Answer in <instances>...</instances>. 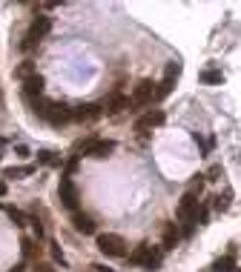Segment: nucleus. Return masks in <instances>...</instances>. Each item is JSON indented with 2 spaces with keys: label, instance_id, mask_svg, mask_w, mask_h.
<instances>
[{
  "label": "nucleus",
  "instance_id": "f8f14e48",
  "mask_svg": "<svg viewBox=\"0 0 241 272\" xmlns=\"http://www.w3.org/2000/svg\"><path fill=\"white\" fill-rule=\"evenodd\" d=\"M124 109H129V97L118 95V92L104 100V112H107V115H118V112H124Z\"/></svg>",
  "mask_w": 241,
  "mask_h": 272
},
{
  "label": "nucleus",
  "instance_id": "4468645a",
  "mask_svg": "<svg viewBox=\"0 0 241 272\" xmlns=\"http://www.w3.org/2000/svg\"><path fill=\"white\" fill-rule=\"evenodd\" d=\"M161 241H164V249H175V244L181 241V232L175 224H167L164 227V232H161Z\"/></svg>",
  "mask_w": 241,
  "mask_h": 272
},
{
  "label": "nucleus",
  "instance_id": "423d86ee",
  "mask_svg": "<svg viewBox=\"0 0 241 272\" xmlns=\"http://www.w3.org/2000/svg\"><path fill=\"white\" fill-rule=\"evenodd\" d=\"M178 75H181V63L178 61L167 63V69H164V80H161L158 89H155V100H161V97L170 95L172 86H175V80H178Z\"/></svg>",
  "mask_w": 241,
  "mask_h": 272
},
{
  "label": "nucleus",
  "instance_id": "5701e85b",
  "mask_svg": "<svg viewBox=\"0 0 241 272\" xmlns=\"http://www.w3.org/2000/svg\"><path fill=\"white\" fill-rule=\"evenodd\" d=\"M9 218L15 221L18 227H26V224H29V218H26V215H23L20 209H9Z\"/></svg>",
  "mask_w": 241,
  "mask_h": 272
},
{
  "label": "nucleus",
  "instance_id": "ddd939ff",
  "mask_svg": "<svg viewBox=\"0 0 241 272\" xmlns=\"http://www.w3.org/2000/svg\"><path fill=\"white\" fill-rule=\"evenodd\" d=\"M72 224H75V229L83 232V235H92V232H95V221H92L89 215H83V212H72Z\"/></svg>",
  "mask_w": 241,
  "mask_h": 272
},
{
  "label": "nucleus",
  "instance_id": "1a4fd4ad",
  "mask_svg": "<svg viewBox=\"0 0 241 272\" xmlns=\"http://www.w3.org/2000/svg\"><path fill=\"white\" fill-rule=\"evenodd\" d=\"M101 115H104V106H95V103H86V106H78V109H72V121H98Z\"/></svg>",
  "mask_w": 241,
  "mask_h": 272
},
{
  "label": "nucleus",
  "instance_id": "f03ea898",
  "mask_svg": "<svg viewBox=\"0 0 241 272\" xmlns=\"http://www.w3.org/2000/svg\"><path fill=\"white\" fill-rule=\"evenodd\" d=\"M129 263L143 266V269H158L161 266V249H155V246H150V244H141L129 255Z\"/></svg>",
  "mask_w": 241,
  "mask_h": 272
},
{
  "label": "nucleus",
  "instance_id": "b1692460",
  "mask_svg": "<svg viewBox=\"0 0 241 272\" xmlns=\"http://www.w3.org/2000/svg\"><path fill=\"white\" fill-rule=\"evenodd\" d=\"M218 175H221V167L215 164V167L210 169V172H207V181H218Z\"/></svg>",
  "mask_w": 241,
  "mask_h": 272
},
{
  "label": "nucleus",
  "instance_id": "20e7f679",
  "mask_svg": "<svg viewBox=\"0 0 241 272\" xmlns=\"http://www.w3.org/2000/svg\"><path fill=\"white\" fill-rule=\"evenodd\" d=\"M75 149L83 152V155H89V158H107L109 152L115 149V143H112V141H101V138H86V141L75 143Z\"/></svg>",
  "mask_w": 241,
  "mask_h": 272
},
{
  "label": "nucleus",
  "instance_id": "aec40b11",
  "mask_svg": "<svg viewBox=\"0 0 241 272\" xmlns=\"http://www.w3.org/2000/svg\"><path fill=\"white\" fill-rule=\"evenodd\" d=\"M37 160L46 164V167H58L61 164V158H55V152H37Z\"/></svg>",
  "mask_w": 241,
  "mask_h": 272
},
{
  "label": "nucleus",
  "instance_id": "f257e3e1",
  "mask_svg": "<svg viewBox=\"0 0 241 272\" xmlns=\"http://www.w3.org/2000/svg\"><path fill=\"white\" fill-rule=\"evenodd\" d=\"M178 221L184 224V235H192V229H196V224H198V201H196V195L184 192V198H181V203H178Z\"/></svg>",
  "mask_w": 241,
  "mask_h": 272
},
{
  "label": "nucleus",
  "instance_id": "c85d7f7f",
  "mask_svg": "<svg viewBox=\"0 0 241 272\" xmlns=\"http://www.w3.org/2000/svg\"><path fill=\"white\" fill-rule=\"evenodd\" d=\"M3 195H6V184H3V181H0V198H3Z\"/></svg>",
  "mask_w": 241,
  "mask_h": 272
},
{
  "label": "nucleus",
  "instance_id": "a878e982",
  "mask_svg": "<svg viewBox=\"0 0 241 272\" xmlns=\"http://www.w3.org/2000/svg\"><path fill=\"white\" fill-rule=\"evenodd\" d=\"M35 272H55V269L49 266V263H37V266H35Z\"/></svg>",
  "mask_w": 241,
  "mask_h": 272
},
{
  "label": "nucleus",
  "instance_id": "4be33fe9",
  "mask_svg": "<svg viewBox=\"0 0 241 272\" xmlns=\"http://www.w3.org/2000/svg\"><path fill=\"white\" fill-rule=\"evenodd\" d=\"M230 198H232V192H224V195H218V198H215V209H218V212H224L227 206H230Z\"/></svg>",
  "mask_w": 241,
  "mask_h": 272
},
{
  "label": "nucleus",
  "instance_id": "7ed1b4c3",
  "mask_svg": "<svg viewBox=\"0 0 241 272\" xmlns=\"http://www.w3.org/2000/svg\"><path fill=\"white\" fill-rule=\"evenodd\" d=\"M98 249L107 255V258H124L126 241L121 235H115V232H104V235H98Z\"/></svg>",
  "mask_w": 241,
  "mask_h": 272
},
{
  "label": "nucleus",
  "instance_id": "bb28decb",
  "mask_svg": "<svg viewBox=\"0 0 241 272\" xmlns=\"http://www.w3.org/2000/svg\"><path fill=\"white\" fill-rule=\"evenodd\" d=\"M92 269H95V272H115V269H109V266H104V263H95Z\"/></svg>",
  "mask_w": 241,
  "mask_h": 272
},
{
  "label": "nucleus",
  "instance_id": "39448f33",
  "mask_svg": "<svg viewBox=\"0 0 241 272\" xmlns=\"http://www.w3.org/2000/svg\"><path fill=\"white\" fill-rule=\"evenodd\" d=\"M52 29V20L46 18V15H37L35 20H32V26H29L26 32V40H23V49H32V46H37L40 40L46 37V32Z\"/></svg>",
  "mask_w": 241,
  "mask_h": 272
},
{
  "label": "nucleus",
  "instance_id": "9b49d317",
  "mask_svg": "<svg viewBox=\"0 0 241 272\" xmlns=\"http://www.w3.org/2000/svg\"><path fill=\"white\" fill-rule=\"evenodd\" d=\"M40 95H43V78L35 72L32 78L23 80V97H26V100H35V97H40Z\"/></svg>",
  "mask_w": 241,
  "mask_h": 272
},
{
  "label": "nucleus",
  "instance_id": "6ab92c4d",
  "mask_svg": "<svg viewBox=\"0 0 241 272\" xmlns=\"http://www.w3.org/2000/svg\"><path fill=\"white\" fill-rule=\"evenodd\" d=\"M20 249H23V255H26V258H35V255H37V246H35V241H32V238H20Z\"/></svg>",
  "mask_w": 241,
  "mask_h": 272
},
{
  "label": "nucleus",
  "instance_id": "6e6552de",
  "mask_svg": "<svg viewBox=\"0 0 241 272\" xmlns=\"http://www.w3.org/2000/svg\"><path fill=\"white\" fill-rule=\"evenodd\" d=\"M155 100V83L152 80H141L138 86H135V92H132V97H129V106H147V103H152Z\"/></svg>",
  "mask_w": 241,
  "mask_h": 272
},
{
  "label": "nucleus",
  "instance_id": "a211bd4d",
  "mask_svg": "<svg viewBox=\"0 0 241 272\" xmlns=\"http://www.w3.org/2000/svg\"><path fill=\"white\" fill-rule=\"evenodd\" d=\"M204 181H207L204 175H192V181H189V186H187V192L189 195H201V189H204Z\"/></svg>",
  "mask_w": 241,
  "mask_h": 272
},
{
  "label": "nucleus",
  "instance_id": "393cba45",
  "mask_svg": "<svg viewBox=\"0 0 241 272\" xmlns=\"http://www.w3.org/2000/svg\"><path fill=\"white\" fill-rule=\"evenodd\" d=\"M52 258H55V261H61V263H63V252L58 249V244H52Z\"/></svg>",
  "mask_w": 241,
  "mask_h": 272
},
{
  "label": "nucleus",
  "instance_id": "412c9836",
  "mask_svg": "<svg viewBox=\"0 0 241 272\" xmlns=\"http://www.w3.org/2000/svg\"><path fill=\"white\" fill-rule=\"evenodd\" d=\"M32 75H35V66H32V61H23L20 63V69H18V78H32Z\"/></svg>",
  "mask_w": 241,
  "mask_h": 272
},
{
  "label": "nucleus",
  "instance_id": "0eeeda50",
  "mask_svg": "<svg viewBox=\"0 0 241 272\" xmlns=\"http://www.w3.org/2000/svg\"><path fill=\"white\" fill-rule=\"evenodd\" d=\"M58 195H61V203L66 206V209L78 212V201H80V195H78V186L72 184V178H61V186H58Z\"/></svg>",
  "mask_w": 241,
  "mask_h": 272
},
{
  "label": "nucleus",
  "instance_id": "9d476101",
  "mask_svg": "<svg viewBox=\"0 0 241 272\" xmlns=\"http://www.w3.org/2000/svg\"><path fill=\"white\" fill-rule=\"evenodd\" d=\"M161 123H164V112H161V109H152V112H147L143 118H138V121H135V132L155 129V126H161Z\"/></svg>",
  "mask_w": 241,
  "mask_h": 272
},
{
  "label": "nucleus",
  "instance_id": "cd10ccee",
  "mask_svg": "<svg viewBox=\"0 0 241 272\" xmlns=\"http://www.w3.org/2000/svg\"><path fill=\"white\" fill-rule=\"evenodd\" d=\"M9 272H23V263H18V266H12Z\"/></svg>",
  "mask_w": 241,
  "mask_h": 272
},
{
  "label": "nucleus",
  "instance_id": "dca6fc26",
  "mask_svg": "<svg viewBox=\"0 0 241 272\" xmlns=\"http://www.w3.org/2000/svg\"><path fill=\"white\" fill-rule=\"evenodd\" d=\"M213 272H235V258L232 255H224L213 263Z\"/></svg>",
  "mask_w": 241,
  "mask_h": 272
},
{
  "label": "nucleus",
  "instance_id": "f3484780",
  "mask_svg": "<svg viewBox=\"0 0 241 272\" xmlns=\"http://www.w3.org/2000/svg\"><path fill=\"white\" fill-rule=\"evenodd\" d=\"M35 172V167L29 164V167H9V169H3V175L6 178H26V175H32Z\"/></svg>",
  "mask_w": 241,
  "mask_h": 272
},
{
  "label": "nucleus",
  "instance_id": "2eb2a0df",
  "mask_svg": "<svg viewBox=\"0 0 241 272\" xmlns=\"http://www.w3.org/2000/svg\"><path fill=\"white\" fill-rule=\"evenodd\" d=\"M201 83H207V86H221V83H224V72L221 69H204V72H201Z\"/></svg>",
  "mask_w": 241,
  "mask_h": 272
}]
</instances>
